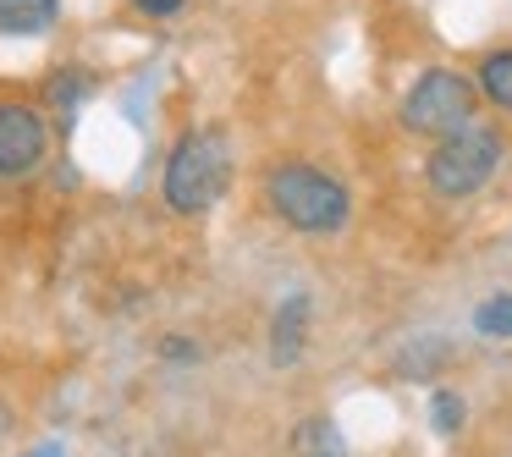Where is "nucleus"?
I'll list each match as a JSON object with an SVG mask.
<instances>
[{"mask_svg": "<svg viewBox=\"0 0 512 457\" xmlns=\"http://www.w3.org/2000/svg\"><path fill=\"white\" fill-rule=\"evenodd\" d=\"M23 457H67V452H61V441H45V446H34V452H23Z\"/></svg>", "mask_w": 512, "mask_h": 457, "instance_id": "nucleus-14", "label": "nucleus"}, {"mask_svg": "<svg viewBox=\"0 0 512 457\" xmlns=\"http://www.w3.org/2000/svg\"><path fill=\"white\" fill-rule=\"evenodd\" d=\"M474 331L490 342H512V292H496L474 309Z\"/></svg>", "mask_w": 512, "mask_h": 457, "instance_id": "nucleus-10", "label": "nucleus"}, {"mask_svg": "<svg viewBox=\"0 0 512 457\" xmlns=\"http://www.w3.org/2000/svg\"><path fill=\"white\" fill-rule=\"evenodd\" d=\"M501 155H507L501 133L474 116L468 127L435 138L430 160H424V177H430V188L441 193V199H468V193H479L501 171Z\"/></svg>", "mask_w": 512, "mask_h": 457, "instance_id": "nucleus-3", "label": "nucleus"}, {"mask_svg": "<svg viewBox=\"0 0 512 457\" xmlns=\"http://www.w3.org/2000/svg\"><path fill=\"white\" fill-rule=\"evenodd\" d=\"M430 424L441 435H457L463 430V397H457V391H435L430 397Z\"/></svg>", "mask_w": 512, "mask_h": 457, "instance_id": "nucleus-11", "label": "nucleus"}, {"mask_svg": "<svg viewBox=\"0 0 512 457\" xmlns=\"http://www.w3.org/2000/svg\"><path fill=\"white\" fill-rule=\"evenodd\" d=\"M133 6H138L144 17H177L182 6H188V0H133Z\"/></svg>", "mask_w": 512, "mask_h": 457, "instance_id": "nucleus-13", "label": "nucleus"}, {"mask_svg": "<svg viewBox=\"0 0 512 457\" xmlns=\"http://www.w3.org/2000/svg\"><path fill=\"white\" fill-rule=\"evenodd\" d=\"M226 182H232V144L215 127H193V133H182L171 144L160 193H166V204L177 215H204L221 204Z\"/></svg>", "mask_w": 512, "mask_h": 457, "instance_id": "nucleus-2", "label": "nucleus"}, {"mask_svg": "<svg viewBox=\"0 0 512 457\" xmlns=\"http://www.w3.org/2000/svg\"><path fill=\"white\" fill-rule=\"evenodd\" d=\"M303 336H309V298L292 292V298L281 303L276 325H270V358H276L281 369L298 364V358H303Z\"/></svg>", "mask_w": 512, "mask_h": 457, "instance_id": "nucleus-6", "label": "nucleus"}, {"mask_svg": "<svg viewBox=\"0 0 512 457\" xmlns=\"http://www.w3.org/2000/svg\"><path fill=\"white\" fill-rule=\"evenodd\" d=\"M397 116L413 138H446V133H457V127H468L479 116V83L463 78L457 67H424L419 78L408 83Z\"/></svg>", "mask_w": 512, "mask_h": 457, "instance_id": "nucleus-4", "label": "nucleus"}, {"mask_svg": "<svg viewBox=\"0 0 512 457\" xmlns=\"http://www.w3.org/2000/svg\"><path fill=\"white\" fill-rule=\"evenodd\" d=\"M83 94H89V78H83V72H61V78L56 83H50V100H56L61 105V111H72V105H78L83 100Z\"/></svg>", "mask_w": 512, "mask_h": 457, "instance_id": "nucleus-12", "label": "nucleus"}, {"mask_svg": "<svg viewBox=\"0 0 512 457\" xmlns=\"http://www.w3.org/2000/svg\"><path fill=\"white\" fill-rule=\"evenodd\" d=\"M265 204L281 226L292 232H342L353 215V193L331 177V171L309 166V160H281L265 177Z\"/></svg>", "mask_w": 512, "mask_h": 457, "instance_id": "nucleus-1", "label": "nucleus"}, {"mask_svg": "<svg viewBox=\"0 0 512 457\" xmlns=\"http://www.w3.org/2000/svg\"><path fill=\"white\" fill-rule=\"evenodd\" d=\"M474 83H479V100H490L496 111H512V45H501V50H490V56H479Z\"/></svg>", "mask_w": 512, "mask_h": 457, "instance_id": "nucleus-8", "label": "nucleus"}, {"mask_svg": "<svg viewBox=\"0 0 512 457\" xmlns=\"http://www.w3.org/2000/svg\"><path fill=\"white\" fill-rule=\"evenodd\" d=\"M292 446H298V457H342V430L331 419H303Z\"/></svg>", "mask_w": 512, "mask_h": 457, "instance_id": "nucleus-9", "label": "nucleus"}, {"mask_svg": "<svg viewBox=\"0 0 512 457\" xmlns=\"http://www.w3.org/2000/svg\"><path fill=\"white\" fill-rule=\"evenodd\" d=\"M61 17V0H0V34L6 39H39Z\"/></svg>", "mask_w": 512, "mask_h": 457, "instance_id": "nucleus-7", "label": "nucleus"}, {"mask_svg": "<svg viewBox=\"0 0 512 457\" xmlns=\"http://www.w3.org/2000/svg\"><path fill=\"white\" fill-rule=\"evenodd\" d=\"M50 155V127L34 105L0 100V182H23L45 166Z\"/></svg>", "mask_w": 512, "mask_h": 457, "instance_id": "nucleus-5", "label": "nucleus"}]
</instances>
